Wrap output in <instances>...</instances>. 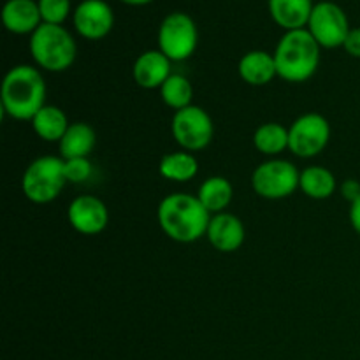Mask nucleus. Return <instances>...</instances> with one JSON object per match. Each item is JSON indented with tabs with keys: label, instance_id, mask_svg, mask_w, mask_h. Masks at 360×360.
<instances>
[{
	"label": "nucleus",
	"instance_id": "obj_21",
	"mask_svg": "<svg viewBox=\"0 0 360 360\" xmlns=\"http://www.w3.org/2000/svg\"><path fill=\"white\" fill-rule=\"evenodd\" d=\"M299 188L309 199L323 200L334 195L338 188V181L329 169L322 167V165H309L301 172Z\"/></svg>",
	"mask_w": 360,
	"mask_h": 360
},
{
	"label": "nucleus",
	"instance_id": "obj_14",
	"mask_svg": "<svg viewBox=\"0 0 360 360\" xmlns=\"http://www.w3.org/2000/svg\"><path fill=\"white\" fill-rule=\"evenodd\" d=\"M132 74L137 86L144 90L162 88V84L171 76V60L160 49H150L137 56Z\"/></svg>",
	"mask_w": 360,
	"mask_h": 360
},
{
	"label": "nucleus",
	"instance_id": "obj_25",
	"mask_svg": "<svg viewBox=\"0 0 360 360\" xmlns=\"http://www.w3.org/2000/svg\"><path fill=\"white\" fill-rule=\"evenodd\" d=\"M42 23L63 25L70 14V0H37Z\"/></svg>",
	"mask_w": 360,
	"mask_h": 360
},
{
	"label": "nucleus",
	"instance_id": "obj_27",
	"mask_svg": "<svg viewBox=\"0 0 360 360\" xmlns=\"http://www.w3.org/2000/svg\"><path fill=\"white\" fill-rule=\"evenodd\" d=\"M345 51L354 58H360V28H352L343 44Z\"/></svg>",
	"mask_w": 360,
	"mask_h": 360
},
{
	"label": "nucleus",
	"instance_id": "obj_30",
	"mask_svg": "<svg viewBox=\"0 0 360 360\" xmlns=\"http://www.w3.org/2000/svg\"><path fill=\"white\" fill-rule=\"evenodd\" d=\"M122 2L127 4V6H148L153 0H122Z\"/></svg>",
	"mask_w": 360,
	"mask_h": 360
},
{
	"label": "nucleus",
	"instance_id": "obj_16",
	"mask_svg": "<svg viewBox=\"0 0 360 360\" xmlns=\"http://www.w3.org/2000/svg\"><path fill=\"white\" fill-rule=\"evenodd\" d=\"M267 7L274 23L290 32L308 27L315 4L313 0H267Z\"/></svg>",
	"mask_w": 360,
	"mask_h": 360
},
{
	"label": "nucleus",
	"instance_id": "obj_19",
	"mask_svg": "<svg viewBox=\"0 0 360 360\" xmlns=\"http://www.w3.org/2000/svg\"><path fill=\"white\" fill-rule=\"evenodd\" d=\"M30 122L34 132L46 143H60L70 125L65 112L56 105H44Z\"/></svg>",
	"mask_w": 360,
	"mask_h": 360
},
{
	"label": "nucleus",
	"instance_id": "obj_15",
	"mask_svg": "<svg viewBox=\"0 0 360 360\" xmlns=\"http://www.w3.org/2000/svg\"><path fill=\"white\" fill-rule=\"evenodd\" d=\"M2 23L13 34L32 35L42 25L39 4L35 0H7L2 9Z\"/></svg>",
	"mask_w": 360,
	"mask_h": 360
},
{
	"label": "nucleus",
	"instance_id": "obj_8",
	"mask_svg": "<svg viewBox=\"0 0 360 360\" xmlns=\"http://www.w3.org/2000/svg\"><path fill=\"white\" fill-rule=\"evenodd\" d=\"M171 132L185 151H200L210 146L214 127L211 116L199 105H188L174 112Z\"/></svg>",
	"mask_w": 360,
	"mask_h": 360
},
{
	"label": "nucleus",
	"instance_id": "obj_17",
	"mask_svg": "<svg viewBox=\"0 0 360 360\" xmlns=\"http://www.w3.org/2000/svg\"><path fill=\"white\" fill-rule=\"evenodd\" d=\"M238 70L241 79L252 86H264L278 76L274 55L262 49H253L246 53L239 60Z\"/></svg>",
	"mask_w": 360,
	"mask_h": 360
},
{
	"label": "nucleus",
	"instance_id": "obj_23",
	"mask_svg": "<svg viewBox=\"0 0 360 360\" xmlns=\"http://www.w3.org/2000/svg\"><path fill=\"white\" fill-rule=\"evenodd\" d=\"M253 146L266 157H276L288 148V129L280 123H264L253 134Z\"/></svg>",
	"mask_w": 360,
	"mask_h": 360
},
{
	"label": "nucleus",
	"instance_id": "obj_22",
	"mask_svg": "<svg viewBox=\"0 0 360 360\" xmlns=\"http://www.w3.org/2000/svg\"><path fill=\"white\" fill-rule=\"evenodd\" d=\"M160 176L176 183H186L193 179L199 172V162L190 151H174L162 157L158 165Z\"/></svg>",
	"mask_w": 360,
	"mask_h": 360
},
{
	"label": "nucleus",
	"instance_id": "obj_20",
	"mask_svg": "<svg viewBox=\"0 0 360 360\" xmlns=\"http://www.w3.org/2000/svg\"><path fill=\"white\" fill-rule=\"evenodd\" d=\"M232 195H234V188L224 176H211V178L204 179L197 192V199L211 214L224 213L231 204Z\"/></svg>",
	"mask_w": 360,
	"mask_h": 360
},
{
	"label": "nucleus",
	"instance_id": "obj_29",
	"mask_svg": "<svg viewBox=\"0 0 360 360\" xmlns=\"http://www.w3.org/2000/svg\"><path fill=\"white\" fill-rule=\"evenodd\" d=\"M350 224L354 231L360 236V195L350 204Z\"/></svg>",
	"mask_w": 360,
	"mask_h": 360
},
{
	"label": "nucleus",
	"instance_id": "obj_13",
	"mask_svg": "<svg viewBox=\"0 0 360 360\" xmlns=\"http://www.w3.org/2000/svg\"><path fill=\"white\" fill-rule=\"evenodd\" d=\"M206 238L211 243V246L218 252L232 253L241 248L243 243H245V225L236 214L224 211V213L211 217Z\"/></svg>",
	"mask_w": 360,
	"mask_h": 360
},
{
	"label": "nucleus",
	"instance_id": "obj_12",
	"mask_svg": "<svg viewBox=\"0 0 360 360\" xmlns=\"http://www.w3.org/2000/svg\"><path fill=\"white\" fill-rule=\"evenodd\" d=\"M67 218L74 231L84 236H95L108 227L109 211L98 197L79 195L69 204Z\"/></svg>",
	"mask_w": 360,
	"mask_h": 360
},
{
	"label": "nucleus",
	"instance_id": "obj_4",
	"mask_svg": "<svg viewBox=\"0 0 360 360\" xmlns=\"http://www.w3.org/2000/svg\"><path fill=\"white\" fill-rule=\"evenodd\" d=\"M30 55L41 69L49 72H63L76 60V41L62 25L42 23L30 35Z\"/></svg>",
	"mask_w": 360,
	"mask_h": 360
},
{
	"label": "nucleus",
	"instance_id": "obj_10",
	"mask_svg": "<svg viewBox=\"0 0 360 360\" xmlns=\"http://www.w3.org/2000/svg\"><path fill=\"white\" fill-rule=\"evenodd\" d=\"M313 35L320 48L334 49L345 44L348 34H350V23L338 4L334 2H319L313 7L311 18L306 27Z\"/></svg>",
	"mask_w": 360,
	"mask_h": 360
},
{
	"label": "nucleus",
	"instance_id": "obj_11",
	"mask_svg": "<svg viewBox=\"0 0 360 360\" xmlns=\"http://www.w3.org/2000/svg\"><path fill=\"white\" fill-rule=\"evenodd\" d=\"M72 21L81 37L98 41L115 27V13L105 0H83L74 9Z\"/></svg>",
	"mask_w": 360,
	"mask_h": 360
},
{
	"label": "nucleus",
	"instance_id": "obj_1",
	"mask_svg": "<svg viewBox=\"0 0 360 360\" xmlns=\"http://www.w3.org/2000/svg\"><path fill=\"white\" fill-rule=\"evenodd\" d=\"M211 217L213 214L200 204L197 195L183 192L164 197L157 210L158 224L165 236L183 245L195 243L206 236Z\"/></svg>",
	"mask_w": 360,
	"mask_h": 360
},
{
	"label": "nucleus",
	"instance_id": "obj_3",
	"mask_svg": "<svg viewBox=\"0 0 360 360\" xmlns=\"http://www.w3.org/2000/svg\"><path fill=\"white\" fill-rule=\"evenodd\" d=\"M320 46L308 28L285 32L274 49L278 76L288 83H304L320 65Z\"/></svg>",
	"mask_w": 360,
	"mask_h": 360
},
{
	"label": "nucleus",
	"instance_id": "obj_5",
	"mask_svg": "<svg viewBox=\"0 0 360 360\" xmlns=\"http://www.w3.org/2000/svg\"><path fill=\"white\" fill-rule=\"evenodd\" d=\"M67 183L65 160L62 157H39L25 169L21 178L23 195L34 204H48L62 193Z\"/></svg>",
	"mask_w": 360,
	"mask_h": 360
},
{
	"label": "nucleus",
	"instance_id": "obj_9",
	"mask_svg": "<svg viewBox=\"0 0 360 360\" xmlns=\"http://www.w3.org/2000/svg\"><path fill=\"white\" fill-rule=\"evenodd\" d=\"M330 139V125L319 112H308L295 120L288 129V150L301 158L316 157Z\"/></svg>",
	"mask_w": 360,
	"mask_h": 360
},
{
	"label": "nucleus",
	"instance_id": "obj_6",
	"mask_svg": "<svg viewBox=\"0 0 360 360\" xmlns=\"http://www.w3.org/2000/svg\"><path fill=\"white\" fill-rule=\"evenodd\" d=\"M301 172L292 162L271 158L262 162L252 174V186L262 199L280 200L290 197L299 188Z\"/></svg>",
	"mask_w": 360,
	"mask_h": 360
},
{
	"label": "nucleus",
	"instance_id": "obj_26",
	"mask_svg": "<svg viewBox=\"0 0 360 360\" xmlns=\"http://www.w3.org/2000/svg\"><path fill=\"white\" fill-rule=\"evenodd\" d=\"M91 171V162L88 158H70L65 160V176L67 181L70 183H83L90 179Z\"/></svg>",
	"mask_w": 360,
	"mask_h": 360
},
{
	"label": "nucleus",
	"instance_id": "obj_18",
	"mask_svg": "<svg viewBox=\"0 0 360 360\" xmlns=\"http://www.w3.org/2000/svg\"><path fill=\"white\" fill-rule=\"evenodd\" d=\"M95 143H97V134H95V130L88 123H70L65 136L58 143L60 157L63 160H70V158H88V155L94 151Z\"/></svg>",
	"mask_w": 360,
	"mask_h": 360
},
{
	"label": "nucleus",
	"instance_id": "obj_24",
	"mask_svg": "<svg viewBox=\"0 0 360 360\" xmlns=\"http://www.w3.org/2000/svg\"><path fill=\"white\" fill-rule=\"evenodd\" d=\"M160 97L165 105L176 109H185L192 105L193 88L192 83L181 74H171L160 88Z\"/></svg>",
	"mask_w": 360,
	"mask_h": 360
},
{
	"label": "nucleus",
	"instance_id": "obj_28",
	"mask_svg": "<svg viewBox=\"0 0 360 360\" xmlns=\"http://www.w3.org/2000/svg\"><path fill=\"white\" fill-rule=\"evenodd\" d=\"M340 192L341 195L352 204L360 195V183L357 179H347V181H343V185H341Z\"/></svg>",
	"mask_w": 360,
	"mask_h": 360
},
{
	"label": "nucleus",
	"instance_id": "obj_7",
	"mask_svg": "<svg viewBox=\"0 0 360 360\" xmlns=\"http://www.w3.org/2000/svg\"><path fill=\"white\" fill-rule=\"evenodd\" d=\"M199 32L188 14L171 13L164 18L158 28V49L171 62H183L197 49Z\"/></svg>",
	"mask_w": 360,
	"mask_h": 360
},
{
	"label": "nucleus",
	"instance_id": "obj_2",
	"mask_svg": "<svg viewBox=\"0 0 360 360\" xmlns=\"http://www.w3.org/2000/svg\"><path fill=\"white\" fill-rule=\"evenodd\" d=\"M46 102V81L41 70L32 65L13 67L6 74L0 90L2 112L13 120H32Z\"/></svg>",
	"mask_w": 360,
	"mask_h": 360
}]
</instances>
